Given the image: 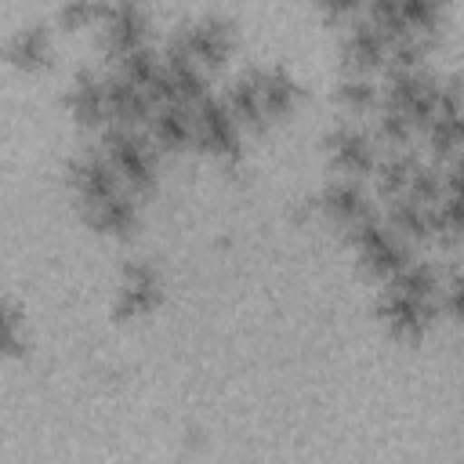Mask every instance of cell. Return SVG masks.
Masks as SVG:
<instances>
[{"mask_svg":"<svg viewBox=\"0 0 464 464\" xmlns=\"http://www.w3.org/2000/svg\"><path fill=\"white\" fill-rule=\"evenodd\" d=\"M446 7H450V0H399V14H402L406 29L417 36L439 33L446 22Z\"/></svg>","mask_w":464,"mask_h":464,"instance_id":"obj_24","label":"cell"},{"mask_svg":"<svg viewBox=\"0 0 464 464\" xmlns=\"http://www.w3.org/2000/svg\"><path fill=\"white\" fill-rule=\"evenodd\" d=\"M315 4H319V11H323L326 18H334V22L352 18V14L362 7V0H315Z\"/></svg>","mask_w":464,"mask_h":464,"instance_id":"obj_32","label":"cell"},{"mask_svg":"<svg viewBox=\"0 0 464 464\" xmlns=\"http://www.w3.org/2000/svg\"><path fill=\"white\" fill-rule=\"evenodd\" d=\"M69 185L80 199V207L94 203V199H105L120 188V178L112 170V163L105 160V152H80L72 163H69Z\"/></svg>","mask_w":464,"mask_h":464,"instance_id":"obj_12","label":"cell"},{"mask_svg":"<svg viewBox=\"0 0 464 464\" xmlns=\"http://www.w3.org/2000/svg\"><path fill=\"white\" fill-rule=\"evenodd\" d=\"M388 203H392V207H388V221H384V225H388L406 246L431 239L428 207H424V203H417V199H410V196H395V199H388Z\"/></svg>","mask_w":464,"mask_h":464,"instance_id":"obj_22","label":"cell"},{"mask_svg":"<svg viewBox=\"0 0 464 464\" xmlns=\"http://www.w3.org/2000/svg\"><path fill=\"white\" fill-rule=\"evenodd\" d=\"M420 167V160H417V152L413 149H392V156H384V160H377L373 163V181H377V196H384V199H395V196H406V188H410V178H413V170Z\"/></svg>","mask_w":464,"mask_h":464,"instance_id":"obj_21","label":"cell"},{"mask_svg":"<svg viewBox=\"0 0 464 464\" xmlns=\"http://www.w3.org/2000/svg\"><path fill=\"white\" fill-rule=\"evenodd\" d=\"M25 352V330H22V312L0 297V355L4 359H14Z\"/></svg>","mask_w":464,"mask_h":464,"instance_id":"obj_29","label":"cell"},{"mask_svg":"<svg viewBox=\"0 0 464 464\" xmlns=\"http://www.w3.org/2000/svg\"><path fill=\"white\" fill-rule=\"evenodd\" d=\"M257 72V91H261V109H265V120H283L286 112L297 109L301 102V87L297 80L283 69V65H272V69H254Z\"/></svg>","mask_w":464,"mask_h":464,"instance_id":"obj_18","label":"cell"},{"mask_svg":"<svg viewBox=\"0 0 464 464\" xmlns=\"http://www.w3.org/2000/svg\"><path fill=\"white\" fill-rule=\"evenodd\" d=\"M149 141L156 145V152H181L192 145V109L181 102H167L156 105L149 116Z\"/></svg>","mask_w":464,"mask_h":464,"instance_id":"obj_15","label":"cell"},{"mask_svg":"<svg viewBox=\"0 0 464 464\" xmlns=\"http://www.w3.org/2000/svg\"><path fill=\"white\" fill-rule=\"evenodd\" d=\"M439 308L431 297H417V294H406V290H395V286H384L381 301H377V319L384 323V330L395 337V341H420L431 323H435Z\"/></svg>","mask_w":464,"mask_h":464,"instance_id":"obj_6","label":"cell"},{"mask_svg":"<svg viewBox=\"0 0 464 464\" xmlns=\"http://www.w3.org/2000/svg\"><path fill=\"white\" fill-rule=\"evenodd\" d=\"M192 141L203 152L218 156V160H228V163L239 160V152H243V145H239V123L228 112L225 98L203 94L192 105Z\"/></svg>","mask_w":464,"mask_h":464,"instance_id":"obj_5","label":"cell"},{"mask_svg":"<svg viewBox=\"0 0 464 464\" xmlns=\"http://www.w3.org/2000/svg\"><path fill=\"white\" fill-rule=\"evenodd\" d=\"M102 44L112 58H123L138 47H145L149 29H152V14L145 0H105V14H102Z\"/></svg>","mask_w":464,"mask_h":464,"instance_id":"obj_7","label":"cell"},{"mask_svg":"<svg viewBox=\"0 0 464 464\" xmlns=\"http://www.w3.org/2000/svg\"><path fill=\"white\" fill-rule=\"evenodd\" d=\"M439 76L428 72V69H399V72H388V83H384V98L381 105L402 112L413 130H424L431 112H435V102H439Z\"/></svg>","mask_w":464,"mask_h":464,"instance_id":"obj_3","label":"cell"},{"mask_svg":"<svg viewBox=\"0 0 464 464\" xmlns=\"http://www.w3.org/2000/svg\"><path fill=\"white\" fill-rule=\"evenodd\" d=\"M319 210L344 232V228H352L355 221L370 218V214H373V203H370V192L359 185V178H337V181H330V185L323 188Z\"/></svg>","mask_w":464,"mask_h":464,"instance_id":"obj_11","label":"cell"},{"mask_svg":"<svg viewBox=\"0 0 464 464\" xmlns=\"http://www.w3.org/2000/svg\"><path fill=\"white\" fill-rule=\"evenodd\" d=\"M102 83H105V116H109L105 123H120V127H141V123H149V116H152L156 105L149 102V94L141 87H134L120 72L105 76Z\"/></svg>","mask_w":464,"mask_h":464,"instance_id":"obj_13","label":"cell"},{"mask_svg":"<svg viewBox=\"0 0 464 464\" xmlns=\"http://www.w3.org/2000/svg\"><path fill=\"white\" fill-rule=\"evenodd\" d=\"M170 44L181 47V51L207 72V69H221V65H225V58H228L232 47H236V29H232V22L221 18V14H203V18L185 22V25L170 36Z\"/></svg>","mask_w":464,"mask_h":464,"instance_id":"obj_4","label":"cell"},{"mask_svg":"<svg viewBox=\"0 0 464 464\" xmlns=\"http://www.w3.org/2000/svg\"><path fill=\"white\" fill-rule=\"evenodd\" d=\"M384 54H388V44H384V36L366 18L348 25V33L341 40V62H344L348 72L370 76L377 65H384Z\"/></svg>","mask_w":464,"mask_h":464,"instance_id":"obj_14","label":"cell"},{"mask_svg":"<svg viewBox=\"0 0 464 464\" xmlns=\"http://www.w3.org/2000/svg\"><path fill=\"white\" fill-rule=\"evenodd\" d=\"M102 152L112 163L116 178L123 185H130L134 192H152L156 188V145L138 134V127H120V123H105L102 130Z\"/></svg>","mask_w":464,"mask_h":464,"instance_id":"obj_1","label":"cell"},{"mask_svg":"<svg viewBox=\"0 0 464 464\" xmlns=\"http://www.w3.org/2000/svg\"><path fill=\"white\" fill-rule=\"evenodd\" d=\"M4 58L14 65V69H44L47 58H51V29L44 22H33V25H22L7 44H4Z\"/></svg>","mask_w":464,"mask_h":464,"instance_id":"obj_20","label":"cell"},{"mask_svg":"<svg viewBox=\"0 0 464 464\" xmlns=\"http://www.w3.org/2000/svg\"><path fill=\"white\" fill-rule=\"evenodd\" d=\"M160 297H163V279H160L156 265L130 261L123 268V276H120L116 297H112V319H120V323L141 319L160 304Z\"/></svg>","mask_w":464,"mask_h":464,"instance_id":"obj_8","label":"cell"},{"mask_svg":"<svg viewBox=\"0 0 464 464\" xmlns=\"http://www.w3.org/2000/svg\"><path fill=\"white\" fill-rule=\"evenodd\" d=\"M102 14H105V0H65L58 7V25L72 33V29H87L102 22Z\"/></svg>","mask_w":464,"mask_h":464,"instance_id":"obj_30","label":"cell"},{"mask_svg":"<svg viewBox=\"0 0 464 464\" xmlns=\"http://www.w3.org/2000/svg\"><path fill=\"white\" fill-rule=\"evenodd\" d=\"M65 109L80 127H105V83L91 69H80L65 91Z\"/></svg>","mask_w":464,"mask_h":464,"instance_id":"obj_16","label":"cell"},{"mask_svg":"<svg viewBox=\"0 0 464 464\" xmlns=\"http://www.w3.org/2000/svg\"><path fill=\"white\" fill-rule=\"evenodd\" d=\"M80 210H83L87 225L98 228L102 236H130L134 225H138V207H134V199H130L127 192H120V188H116L112 196H105V199H94V203L80 207Z\"/></svg>","mask_w":464,"mask_h":464,"instance_id":"obj_17","label":"cell"},{"mask_svg":"<svg viewBox=\"0 0 464 464\" xmlns=\"http://www.w3.org/2000/svg\"><path fill=\"white\" fill-rule=\"evenodd\" d=\"M160 69H163V58L156 51H149V47H138V51H130V54L120 58V76L130 80L141 91H149V83L160 76Z\"/></svg>","mask_w":464,"mask_h":464,"instance_id":"obj_27","label":"cell"},{"mask_svg":"<svg viewBox=\"0 0 464 464\" xmlns=\"http://www.w3.org/2000/svg\"><path fill=\"white\" fill-rule=\"evenodd\" d=\"M225 105L236 116V123H246V127H261L265 123V109H261V91H257V72L254 69L228 87Z\"/></svg>","mask_w":464,"mask_h":464,"instance_id":"obj_23","label":"cell"},{"mask_svg":"<svg viewBox=\"0 0 464 464\" xmlns=\"http://www.w3.org/2000/svg\"><path fill=\"white\" fill-rule=\"evenodd\" d=\"M362 4H366V14H370L366 22L384 36V44H392V40L410 33L402 14H399V0H362Z\"/></svg>","mask_w":464,"mask_h":464,"instance_id":"obj_28","label":"cell"},{"mask_svg":"<svg viewBox=\"0 0 464 464\" xmlns=\"http://www.w3.org/2000/svg\"><path fill=\"white\" fill-rule=\"evenodd\" d=\"M344 236H348V243H352V250H355L359 268H362L366 276H373V279H388V276H392L395 268H402L406 257H410V246H406L377 214L355 221L352 228H344Z\"/></svg>","mask_w":464,"mask_h":464,"instance_id":"obj_2","label":"cell"},{"mask_svg":"<svg viewBox=\"0 0 464 464\" xmlns=\"http://www.w3.org/2000/svg\"><path fill=\"white\" fill-rule=\"evenodd\" d=\"M370 138L381 141V145H388V149H402L413 138V123L402 112H395L388 105H377L373 109V134Z\"/></svg>","mask_w":464,"mask_h":464,"instance_id":"obj_26","label":"cell"},{"mask_svg":"<svg viewBox=\"0 0 464 464\" xmlns=\"http://www.w3.org/2000/svg\"><path fill=\"white\" fill-rule=\"evenodd\" d=\"M424 134H428V145L439 163L453 160L460 152V80L457 76H446L439 83V102H435V112H431Z\"/></svg>","mask_w":464,"mask_h":464,"instance_id":"obj_10","label":"cell"},{"mask_svg":"<svg viewBox=\"0 0 464 464\" xmlns=\"http://www.w3.org/2000/svg\"><path fill=\"white\" fill-rule=\"evenodd\" d=\"M334 98H337V105H341V109H348V112H359V116H366V112H373V109L381 105L377 83H373L370 76H362V72H352V76H344V80L337 83Z\"/></svg>","mask_w":464,"mask_h":464,"instance_id":"obj_25","label":"cell"},{"mask_svg":"<svg viewBox=\"0 0 464 464\" xmlns=\"http://www.w3.org/2000/svg\"><path fill=\"white\" fill-rule=\"evenodd\" d=\"M163 69H167V76H170V87H174V102H181V105H196L203 94H210V87H207V76H203V69L181 51V47H174V44H167V54H163Z\"/></svg>","mask_w":464,"mask_h":464,"instance_id":"obj_19","label":"cell"},{"mask_svg":"<svg viewBox=\"0 0 464 464\" xmlns=\"http://www.w3.org/2000/svg\"><path fill=\"white\" fill-rule=\"evenodd\" d=\"M460 294H464V279H460V268L450 265V272L439 276V290H435V308L446 315V319H457L460 315Z\"/></svg>","mask_w":464,"mask_h":464,"instance_id":"obj_31","label":"cell"},{"mask_svg":"<svg viewBox=\"0 0 464 464\" xmlns=\"http://www.w3.org/2000/svg\"><path fill=\"white\" fill-rule=\"evenodd\" d=\"M323 152L330 160V167L341 174V178H366L377 163V141L352 127V123H341L334 127L326 138H323Z\"/></svg>","mask_w":464,"mask_h":464,"instance_id":"obj_9","label":"cell"}]
</instances>
